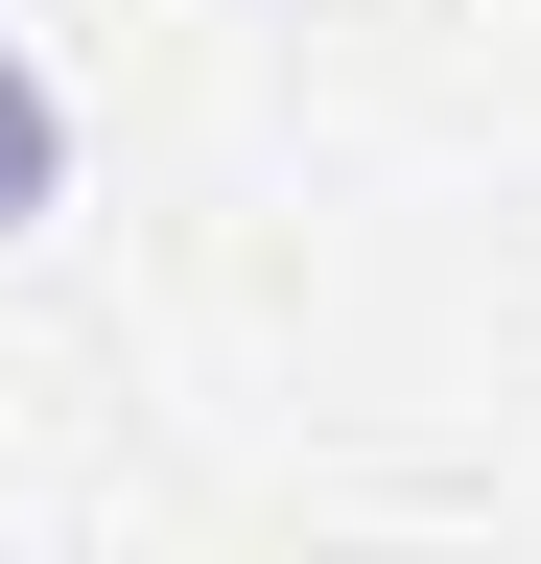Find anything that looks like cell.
Instances as JSON below:
<instances>
[{
  "label": "cell",
  "instance_id": "6da1fadb",
  "mask_svg": "<svg viewBox=\"0 0 541 564\" xmlns=\"http://www.w3.org/2000/svg\"><path fill=\"white\" fill-rule=\"evenodd\" d=\"M47 212H72V70L0 47V236H47Z\"/></svg>",
  "mask_w": 541,
  "mask_h": 564
}]
</instances>
